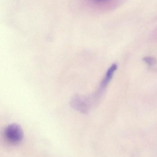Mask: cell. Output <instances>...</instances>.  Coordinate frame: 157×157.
I'll list each match as a JSON object with an SVG mask.
<instances>
[{
	"label": "cell",
	"instance_id": "6da1fadb",
	"mask_svg": "<svg viewBox=\"0 0 157 157\" xmlns=\"http://www.w3.org/2000/svg\"><path fill=\"white\" fill-rule=\"evenodd\" d=\"M117 65L113 63L109 67L96 91L88 96H75L71 100V106L81 113H87L99 101L117 70Z\"/></svg>",
	"mask_w": 157,
	"mask_h": 157
},
{
	"label": "cell",
	"instance_id": "7a4b0ae2",
	"mask_svg": "<svg viewBox=\"0 0 157 157\" xmlns=\"http://www.w3.org/2000/svg\"><path fill=\"white\" fill-rule=\"evenodd\" d=\"M122 0H75L74 3L79 10L92 13H105L115 9Z\"/></svg>",
	"mask_w": 157,
	"mask_h": 157
},
{
	"label": "cell",
	"instance_id": "3957f363",
	"mask_svg": "<svg viewBox=\"0 0 157 157\" xmlns=\"http://www.w3.org/2000/svg\"><path fill=\"white\" fill-rule=\"evenodd\" d=\"M4 136L8 143L17 144L23 140L24 133L22 128L19 125L13 124L6 127L4 132Z\"/></svg>",
	"mask_w": 157,
	"mask_h": 157
},
{
	"label": "cell",
	"instance_id": "277c9868",
	"mask_svg": "<svg viewBox=\"0 0 157 157\" xmlns=\"http://www.w3.org/2000/svg\"><path fill=\"white\" fill-rule=\"evenodd\" d=\"M143 61L149 66H154L157 63V59L151 56H146L143 58Z\"/></svg>",
	"mask_w": 157,
	"mask_h": 157
}]
</instances>
